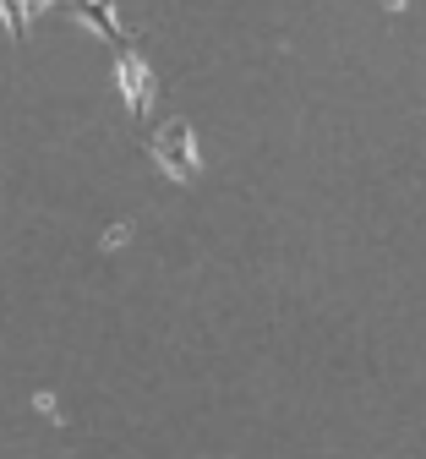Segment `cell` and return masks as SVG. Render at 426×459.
<instances>
[{"label":"cell","instance_id":"obj_1","mask_svg":"<svg viewBox=\"0 0 426 459\" xmlns=\"http://www.w3.org/2000/svg\"><path fill=\"white\" fill-rule=\"evenodd\" d=\"M148 153L159 159L164 176H170V181H180V186H192V181L203 176V153H197V137H192V121H187V115L164 121V126L148 137Z\"/></svg>","mask_w":426,"mask_h":459},{"label":"cell","instance_id":"obj_2","mask_svg":"<svg viewBox=\"0 0 426 459\" xmlns=\"http://www.w3.org/2000/svg\"><path fill=\"white\" fill-rule=\"evenodd\" d=\"M115 77H120V93H126V109L137 115V121H143V115L153 109V93H159V82H153V66L143 61L137 49H120Z\"/></svg>","mask_w":426,"mask_h":459},{"label":"cell","instance_id":"obj_3","mask_svg":"<svg viewBox=\"0 0 426 459\" xmlns=\"http://www.w3.org/2000/svg\"><path fill=\"white\" fill-rule=\"evenodd\" d=\"M77 22H88L99 39L126 49V28H120V17H115V0H77Z\"/></svg>","mask_w":426,"mask_h":459},{"label":"cell","instance_id":"obj_4","mask_svg":"<svg viewBox=\"0 0 426 459\" xmlns=\"http://www.w3.org/2000/svg\"><path fill=\"white\" fill-rule=\"evenodd\" d=\"M0 17H6V33H12L17 44L28 39V17H33V12H28V0H0Z\"/></svg>","mask_w":426,"mask_h":459},{"label":"cell","instance_id":"obj_5","mask_svg":"<svg viewBox=\"0 0 426 459\" xmlns=\"http://www.w3.org/2000/svg\"><path fill=\"white\" fill-rule=\"evenodd\" d=\"M55 6V0H28V12H49Z\"/></svg>","mask_w":426,"mask_h":459}]
</instances>
